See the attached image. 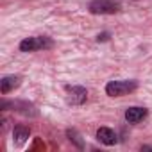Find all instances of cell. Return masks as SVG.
<instances>
[{"mask_svg": "<svg viewBox=\"0 0 152 152\" xmlns=\"http://www.w3.org/2000/svg\"><path fill=\"white\" fill-rule=\"evenodd\" d=\"M122 6L116 0H93L90 4V13L91 15H116L120 13Z\"/></svg>", "mask_w": 152, "mask_h": 152, "instance_id": "1", "label": "cell"}, {"mask_svg": "<svg viewBox=\"0 0 152 152\" xmlns=\"http://www.w3.org/2000/svg\"><path fill=\"white\" fill-rule=\"evenodd\" d=\"M138 88L136 81H111L106 86V93L109 97H124Z\"/></svg>", "mask_w": 152, "mask_h": 152, "instance_id": "2", "label": "cell"}, {"mask_svg": "<svg viewBox=\"0 0 152 152\" xmlns=\"http://www.w3.org/2000/svg\"><path fill=\"white\" fill-rule=\"evenodd\" d=\"M54 43L52 39L45 38V36H36V38H25L20 43V50L22 52H34V50H45L50 48Z\"/></svg>", "mask_w": 152, "mask_h": 152, "instance_id": "3", "label": "cell"}, {"mask_svg": "<svg viewBox=\"0 0 152 152\" xmlns=\"http://www.w3.org/2000/svg\"><path fill=\"white\" fill-rule=\"evenodd\" d=\"M66 91H68V102L73 106H81L88 100V91L83 86H70Z\"/></svg>", "mask_w": 152, "mask_h": 152, "instance_id": "4", "label": "cell"}, {"mask_svg": "<svg viewBox=\"0 0 152 152\" xmlns=\"http://www.w3.org/2000/svg\"><path fill=\"white\" fill-rule=\"evenodd\" d=\"M20 83H22L20 75H7V77H4L2 81H0V91H2V95H7L9 91L18 88Z\"/></svg>", "mask_w": 152, "mask_h": 152, "instance_id": "5", "label": "cell"}, {"mask_svg": "<svg viewBox=\"0 0 152 152\" xmlns=\"http://www.w3.org/2000/svg\"><path fill=\"white\" fill-rule=\"evenodd\" d=\"M145 116H147V109H145V107H129V109L125 111V120H127L129 124H138V122H141Z\"/></svg>", "mask_w": 152, "mask_h": 152, "instance_id": "6", "label": "cell"}, {"mask_svg": "<svg viewBox=\"0 0 152 152\" xmlns=\"http://www.w3.org/2000/svg\"><path fill=\"white\" fill-rule=\"evenodd\" d=\"M97 138L104 143V145H115L116 143V134L115 131H111L109 127H100L97 131Z\"/></svg>", "mask_w": 152, "mask_h": 152, "instance_id": "7", "label": "cell"}, {"mask_svg": "<svg viewBox=\"0 0 152 152\" xmlns=\"http://www.w3.org/2000/svg\"><path fill=\"white\" fill-rule=\"evenodd\" d=\"M29 129L27 127H23V125H18V127H15V131H13V140H15V143L16 145H23L27 140H29Z\"/></svg>", "mask_w": 152, "mask_h": 152, "instance_id": "8", "label": "cell"}, {"mask_svg": "<svg viewBox=\"0 0 152 152\" xmlns=\"http://www.w3.org/2000/svg\"><path fill=\"white\" fill-rule=\"evenodd\" d=\"M66 134H68V138H70V141H75V143H77V147H83V141H81V136L77 134V132H75V131H66Z\"/></svg>", "mask_w": 152, "mask_h": 152, "instance_id": "9", "label": "cell"}, {"mask_svg": "<svg viewBox=\"0 0 152 152\" xmlns=\"http://www.w3.org/2000/svg\"><path fill=\"white\" fill-rule=\"evenodd\" d=\"M106 39H109V34L107 32H102V34L97 36V41H106Z\"/></svg>", "mask_w": 152, "mask_h": 152, "instance_id": "10", "label": "cell"}]
</instances>
